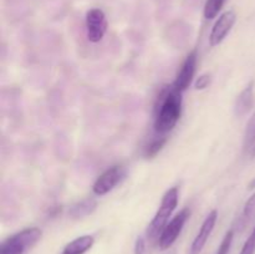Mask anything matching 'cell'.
<instances>
[{
    "label": "cell",
    "instance_id": "21",
    "mask_svg": "<svg viewBox=\"0 0 255 254\" xmlns=\"http://www.w3.org/2000/svg\"><path fill=\"white\" fill-rule=\"evenodd\" d=\"M254 187H255V181H253V183L251 184V188H254Z\"/></svg>",
    "mask_w": 255,
    "mask_h": 254
},
{
    "label": "cell",
    "instance_id": "13",
    "mask_svg": "<svg viewBox=\"0 0 255 254\" xmlns=\"http://www.w3.org/2000/svg\"><path fill=\"white\" fill-rule=\"evenodd\" d=\"M255 217V193L251 198L247 201L246 206H244L243 213H242L241 218L238 221V227L239 228H246Z\"/></svg>",
    "mask_w": 255,
    "mask_h": 254
},
{
    "label": "cell",
    "instance_id": "18",
    "mask_svg": "<svg viewBox=\"0 0 255 254\" xmlns=\"http://www.w3.org/2000/svg\"><path fill=\"white\" fill-rule=\"evenodd\" d=\"M239 254H255V227L252 234L249 236V238L244 243L243 248H242Z\"/></svg>",
    "mask_w": 255,
    "mask_h": 254
},
{
    "label": "cell",
    "instance_id": "10",
    "mask_svg": "<svg viewBox=\"0 0 255 254\" xmlns=\"http://www.w3.org/2000/svg\"><path fill=\"white\" fill-rule=\"evenodd\" d=\"M254 104V82H251L241 94L234 104V114L237 117H243L252 110Z\"/></svg>",
    "mask_w": 255,
    "mask_h": 254
},
{
    "label": "cell",
    "instance_id": "3",
    "mask_svg": "<svg viewBox=\"0 0 255 254\" xmlns=\"http://www.w3.org/2000/svg\"><path fill=\"white\" fill-rule=\"evenodd\" d=\"M41 229L36 227L22 229L2 242L0 254H26L41 239Z\"/></svg>",
    "mask_w": 255,
    "mask_h": 254
},
{
    "label": "cell",
    "instance_id": "6",
    "mask_svg": "<svg viewBox=\"0 0 255 254\" xmlns=\"http://www.w3.org/2000/svg\"><path fill=\"white\" fill-rule=\"evenodd\" d=\"M125 174H126V172L121 166H114L111 168L106 169L94 183L92 192L96 196H105L109 192H111L124 179Z\"/></svg>",
    "mask_w": 255,
    "mask_h": 254
},
{
    "label": "cell",
    "instance_id": "7",
    "mask_svg": "<svg viewBox=\"0 0 255 254\" xmlns=\"http://www.w3.org/2000/svg\"><path fill=\"white\" fill-rule=\"evenodd\" d=\"M236 21L237 15L233 10H228V11L223 12L218 17L213 27H212L211 35H209V44H211V46H217V45L221 44L226 39L227 35L231 32L232 27L234 26Z\"/></svg>",
    "mask_w": 255,
    "mask_h": 254
},
{
    "label": "cell",
    "instance_id": "2",
    "mask_svg": "<svg viewBox=\"0 0 255 254\" xmlns=\"http://www.w3.org/2000/svg\"><path fill=\"white\" fill-rule=\"evenodd\" d=\"M177 204H178V187H172L164 193L161 206H159L158 211L154 214L153 219H152L148 228H147L146 236L148 241L158 242L162 232L168 224L169 218L173 214V212L176 211Z\"/></svg>",
    "mask_w": 255,
    "mask_h": 254
},
{
    "label": "cell",
    "instance_id": "14",
    "mask_svg": "<svg viewBox=\"0 0 255 254\" xmlns=\"http://www.w3.org/2000/svg\"><path fill=\"white\" fill-rule=\"evenodd\" d=\"M255 146V112L252 115L251 120L248 121L244 131V139H243V147L246 152H251Z\"/></svg>",
    "mask_w": 255,
    "mask_h": 254
},
{
    "label": "cell",
    "instance_id": "8",
    "mask_svg": "<svg viewBox=\"0 0 255 254\" xmlns=\"http://www.w3.org/2000/svg\"><path fill=\"white\" fill-rule=\"evenodd\" d=\"M197 59H198V56H197V50H193L192 52H189L188 56L186 57V60L182 64L181 69H179L178 74L176 76V80L172 84L178 91L184 92L188 89L189 85H191L194 74H196Z\"/></svg>",
    "mask_w": 255,
    "mask_h": 254
},
{
    "label": "cell",
    "instance_id": "17",
    "mask_svg": "<svg viewBox=\"0 0 255 254\" xmlns=\"http://www.w3.org/2000/svg\"><path fill=\"white\" fill-rule=\"evenodd\" d=\"M233 238H234V232L233 229L228 231L224 236L223 241L222 243L219 244V248L217 251V254H229V251L232 248V243H233Z\"/></svg>",
    "mask_w": 255,
    "mask_h": 254
},
{
    "label": "cell",
    "instance_id": "20",
    "mask_svg": "<svg viewBox=\"0 0 255 254\" xmlns=\"http://www.w3.org/2000/svg\"><path fill=\"white\" fill-rule=\"evenodd\" d=\"M146 252V241L142 237H138L134 244V254H144Z\"/></svg>",
    "mask_w": 255,
    "mask_h": 254
},
{
    "label": "cell",
    "instance_id": "1",
    "mask_svg": "<svg viewBox=\"0 0 255 254\" xmlns=\"http://www.w3.org/2000/svg\"><path fill=\"white\" fill-rule=\"evenodd\" d=\"M182 94L173 85L162 89L154 105V132L166 136L176 127L182 114Z\"/></svg>",
    "mask_w": 255,
    "mask_h": 254
},
{
    "label": "cell",
    "instance_id": "16",
    "mask_svg": "<svg viewBox=\"0 0 255 254\" xmlns=\"http://www.w3.org/2000/svg\"><path fill=\"white\" fill-rule=\"evenodd\" d=\"M226 0H207L204 5V16L206 19H214L223 7Z\"/></svg>",
    "mask_w": 255,
    "mask_h": 254
},
{
    "label": "cell",
    "instance_id": "4",
    "mask_svg": "<svg viewBox=\"0 0 255 254\" xmlns=\"http://www.w3.org/2000/svg\"><path fill=\"white\" fill-rule=\"evenodd\" d=\"M189 216H191V211L188 208H184L168 222V224L163 229V232H162L161 237L158 239L159 249L166 251L169 247L173 246V243L177 241L179 234H181L184 224L188 221Z\"/></svg>",
    "mask_w": 255,
    "mask_h": 254
},
{
    "label": "cell",
    "instance_id": "11",
    "mask_svg": "<svg viewBox=\"0 0 255 254\" xmlns=\"http://www.w3.org/2000/svg\"><path fill=\"white\" fill-rule=\"evenodd\" d=\"M95 244V238L92 236H81L79 238L74 239L62 249L61 254H85L92 248Z\"/></svg>",
    "mask_w": 255,
    "mask_h": 254
},
{
    "label": "cell",
    "instance_id": "15",
    "mask_svg": "<svg viewBox=\"0 0 255 254\" xmlns=\"http://www.w3.org/2000/svg\"><path fill=\"white\" fill-rule=\"evenodd\" d=\"M166 142H167L166 136H159V134H157L156 138L152 139V141L147 144L146 148H144V157H146V158H152V157L156 156V154L163 148Z\"/></svg>",
    "mask_w": 255,
    "mask_h": 254
},
{
    "label": "cell",
    "instance_id": "9",
    "mask_svg": "<svg viewBox=\"0 0 255 254\" xmlns=\"http://www.w3.org/2000/svg\"><path fill=\"white\" fill-rule=\"evenodd\" d=\"M217 219H218V212L214 209L211 213L207 216L204 222L202 223L201 228H199L198 233H197L196 238L193 239L189 248V254H201L203 248L206 247L207 242H208L209 237H211L212 232H213L214 227H216Z\"/></svg>",
    "mask_w": 255,
    "mask_h": 254
},
{
    "label": "cell",
    "instance_id": "19",
    "mask_svg": "<svg viewBox=\"0 0 255 254\" xmlns=\"http://www.w3.org/2000/svg\"><path fill=\"white\" fill-rule=\"evenodd\" d=\"M209 82H211V75L204 74L202 76H199L196 81V89L197 90H204L206 87H208Z\"/></svg>",
    "mask_w": 255,
    "mask_h": 254
},
{
    "label": "cell",
    "instance_id": "5",
    "mask_svg": "<svg viewBox=\"0 0 255 254\" xmlns=\"http://www.w3.org/2000/svg\"><path fill=\"white\" fill-rule=\"evenodd\" d=\"M107 31V19L101 9H91L86 14L87 39L91 42H99Z\"/></svg>",
    "mask_w": 255,
    "mask_h": 254
},
{
    "label": "cell",
    "instance_id": "12",
    "mask_svg": "<svg viewBox=\"0 0 255 254\" xmlns=\"http://www.w3.org/2000/svg\"><path fill=\"white\" fill-rule=\"evenodd\" d=\"M97 202L95 198H85L77 203L72 204L69 209V216L72 219H80L90 216L96 209Z\"/></svg>",
    "mask_w": 255,
    "mask_h": 254
}]
</instances>
